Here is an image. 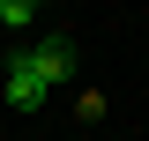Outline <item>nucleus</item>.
Returning a JSON list of instances; mask_svg holds the SVG:
<instances>
[{
    "instance_id": "2",
    "label": "nucleus",
    "mask_w": 149,
    "mask_h": 141,
    "mask_svg": "<svg viewBox=\"0 0 149 141\" xmlns=\"http://www.w3.org/2000/svg\"><path fill=\"white\" fill-rule=\"evenodd\" d=\"M8 104H15V111H37V104H45V74H37L22 52H15V67H8Z\"/></svg>"
},
{
    "instance_id": "1",
    "label": "nucleus",
    "mask_w": 149,
    "mask_h": 141,
    "mask_svg": "<svg viewBox=\"0 0 149 141\" xmlns=\"http://www.w3.org/2000/svg\"><path fill=\"white\" fill-rule=\"evenodd\" d=\"M22 59H30V67L45 74V89H52V82H67V74H74V37H45V45H30Z\"/></svg>"
},
{
    "instance_id": "3",
    "label": "nucleus",
    "mask_w": 149,
    "mask_h": 141,
    "mask_svg": "<svg viewBox=\"0 0 149 141\" xmlns=\"http://www.w3.org/2000/svg\"><path fill=\"white\" fill-rule=\"evenodd\" d=\"M0 22H8V30H30L37 8H30V0H0Z\"/></svg>"
}]
</instances>
